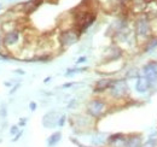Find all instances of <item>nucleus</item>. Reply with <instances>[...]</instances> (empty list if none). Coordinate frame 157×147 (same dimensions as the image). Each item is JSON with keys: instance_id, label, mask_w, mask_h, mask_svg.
Returning <instances> with one entry per match:
<instances>
[{"instance_id": "nucleus-26", "label": "nucleus", "mask_w": 157, "mask_h": 147, "mask_svg": "<svg viewBox=\"0 0 157 147\" xmlns=\"http://www.w3.org/2000/svg\"><path fill=\"white\" fill-rule=\"evenodd\" d=\"M36 107H38V105H36L35 101H30V103H29V109H30L32 111H35L36 110Z\"/></svg>"}, {"instance_id": "nucleus-21", "label": "nucleus", "mask_w": 157, "mask_h": 147, "mask_svg": "<svg viewBox=\"0 0 157 147\" xmlns=\"http://www.w3.org/2000/svg\"><path fill=\"white\" fill-rule=\"evenodd\" d=\"M65 121H67V116L65 115H62L58 119V127H63L65 124Z\"/></svg>"}, {"instance_id": "nucleus-19", "label": "nucleus", "mask_w": 157, "mask_h": 147, "mask_svg": "<svg viewBox=\"0 0 157 147\" xmlns=\"http://www.w3.org/2000/svg\"><path fill=\"white\" fill-rule=\"evenodd\" d=\"M87 70V68H71V69H68L65 71V76L67 77H70V76H74L76 74H81V73H85Z\"/></svg>"}, {"instance_id": "nucleus-31", "label": "nucleus", "mask_w": 157, "mask_h": 147, "mask_svg": "<svg viewBox=\"0 0 157 147\" xmlns=\"http://www.w3.org/2000/svg\"><path fill=\"white\" fill-rule=\"evenodd\" d=\"M15 73H17V74H21V75H23V74H24V71H21L20 69H18V70H17V71H15Z\"/></svg>"}, {"instance_id": "nucleus-25", "label": "nucleus", "mask_w": 157, "mask_h": 147, "mask_svg": "<svg viewBox=\"0 0 157 147\" xmlns=\"http://www.w3.org/2000/svg\"><path fill=\"white\" fill-rule=\"evenodd\" d=\"M27 122H28V118H25V117H24V118H21L17 126H18L20 128H21V127H24V126L27 124Z\"/></svg>"}, {"instance_id": "nucleus-20", "label": "nucleus", "mask_w": 157, "mask_h": 147, "mask_svg": "<svg viewBox=\"0 0 157 147\" xmlns=\"http://www.w3.org/2000/svg\"><path fill=\"white\" fill-rule=\"evenodd\" d=\"M18 131H20V127H18V126H12V127L10 128V134H11L12 136H15Z\"/></svg>"}, {"instance_id": "nucleus-24", "label": "nucleus", "mask_w": 157, "mask_h": 147, "mask_svg": "<svg viewBox=\"0 0 157 147\" xmlns=\"http://www.w3.org/2000/svg\"><path fill=\"white\" fill-rule=\"evenodd\" d=\"M6 116H7V110H6V107H1V109H0V117H1V118H6Z\"/></svg>"}, {"instance_id": "nucleus-11", "label": "nucleus", "mask_w": 157, "mask_h": 147, "mask_svg": "<svg viewBox=\"0 0 157 147\" xmlns=\"http://www.w3.org/2000/svg\"><path fill=\"white\" fill-rule=\"evenodd\" d=\"M59 117H60V115H59L58 112H56V111H51V112L46 113L44 116V118H42V126L47 129L58 127Z\"/></svg>"}, {"instance_id": "nucleus-18", "label": "nucleus", "mask_w": 157, "mask_h": 147, "mask_svg": "<svg viewBox=\"0 0 157 147\" xmlns=\"http://www.w3.org/2000/svg\"><path fill=\"white\" fill-rule=\"evenodd\" d=\"M60 140H62V133H60V131H55V133H52V134L47 138V140H46L47 147L57 146Z\"/></svg>"}, {"instance_id": "nucleus-14", "label": "nucleus", "mask_w": 157, "mask_h": 147, "mask_svg": "<svg viewBox=\"0 0 157 147\" xmlns=\"http://www.w3.org/2000/svg\"><path fill=\"white\" fill-rule=\"evenodd\" d=\"M131 10L133 13L141 15L145 12L146 7H147V0H131Z\"/></svg>"}, {"instance_id": "nucleus-3", "label": "nucleus", "mask_w": 157, "mask_h": 147, "mask_svg": "<svg viewBox=\"0 0 157 147\" xmlns=\"http://www.w3.org/2000/svg\"><path fill=\"white\" fill-rule=\"evenodd\" d=\"M2 43L6 52L10 55L13 52V50H17V47H22V33L18 28H15L12 30L5 32L2 34Z\"/></svg>"}, {"instance_id": "nucleus-16", "label": "nucleus", "mask_w": 157, "mask_h": 147, "mask_svg": "<svg viewBox=\"0 0 157 147\" xmlns=\"http://www.w3.org/2000/svg\"><path fill=\"white\" fill-rule=\"evenodd\" d=\"M157 47V35H152V36H150L146 41H145V43L143 45V52H145V53H149V52H151L152 50H155Z\"/></svg>"}, {"instance_id": "nucleus-1", "label": "nucleus", "mask_w": 157, "mask_h": 147, "mask_svg": "<svg viewBox=\"0 0 157 147\" xmlns=\"http://www.w3.org/2000/svg\"><path fill=\"white\" fill-rule=\"evenodd\" d=\"M134 36H136V41H138L139 43L143 42V45L145 43V41L150 36H152V29H151V21L150 18L145 15H138L137 18L134 19Z\"/></svg>"}, {"instance_id": "nucleus-15", "label": "nucleus", "mask_w": 157, "mask_h": 147, "mask_svg": "<svg viewBox=\"0 0 157 147\" xmlns=\"http://www.w3.org/2000/svg\"><path fill=\"white\" fill-rule=\"evenodd\" d=\"M41 2H42V0H29V1L24 2V4H22V7H23L22 12H25V13H32V12H34V11L40 6Z\"/></svg>"}, {"instance_id": "nucleus-5", "label": "nucleus", "mask_w": 157, "mask_h": 147, "mask_svg": "<svg viewBox=\"0 0 157 147\" xmlns=\"http://www.w3.org/2000/svg\"><path fill=\"white\" fill-rule=\"evenodd\" d=\"M80 34L78 33V30L75 28H68V29H64L59 33V45L62 48H68L70 46H73L74 43H76L80 39Z\"/></svg>"}, {"instance_id": "nucleus-17", "label": "nucleus", "mask_w": 157, "mask_h": 147, "mask_svg": "<svg viewBox=\"0 0 157 147\" xmlns=\"http://www.w3.org/2000/svg\"><path fill=\"white\" fill-rule=\"evenodd\" d=\"M106 139H108V135H104L103 133H99L96 134L93 138H92V146H97V147H103L106 146Z\"/></svg>"}, {"instance_id": "nucleus-7", "label": "nucleus", "mask_w": 157, "mask_h": 147, "mask_svg": "<svg viewBox=\"0 0 157 147\" xmlns=\"http://www.w3.org/2000/svg\"><path fill=\"white\" fill-rule=\"evenodd\" d=\"M122 57H123V50L117 45H113L106 50L103 63H114L120 60Z\"/></svg>"}, {"instance_id": "nucleus-10", "label": "nucleus", "mask_w": 157, "mask_h": 147, "mask_svg": "<svg viewBox=\"0 0 157 147\" xmlns=\"http://www.w3.org/2000/svg\"><path fill=\"white\" fill-rule=\"evenodd\" d=\"M114 80L115 78H111V77H103V78L97 80L94 86H93V93L99 94V93H104L109 91L111 85L114 83Z\"/></svg>"}, {"instance_id": "nucleus-8", "label": "nucleus", "mask_w": 157, "mask_h": 147, "mask_svg": "<svg viewBox=\"0 0 157 147\" xmlns=\"http://www.w3.org/2000/svg\"><path fill=\"white\" fill-rule=\"evenodd\" d=\"M143 76H145L151 85L157 82V62L155 60H150L149 63H146L143 66Z\"/></svg>"}, {"instance_id": "nucleus-23", "label": "nucleus", "mask_w": 157, "mask_h": 147, "mask_svg": "<svg viewBox=\"0 0 157 147\" xmlns=\"http://www.w3.org/2000/svg\"><path fill=\"white\" fill-rule=\"evenodd\" d=\"M2 32L0 30V55L2 53V52H5V48H4V43H2Z\"/></svg>"}, {"instance_id": "nucleus-30", "label": "nucleus", "mask_w": 157, "mask_h": 147, "mask_svg": "<svg viewBox=\"0 0 157 147\" xmlns=\"http://www.w3.org/2000/svg\"><path fill=\"white\" fill-rule=\"evenodd\" d=\"M50 81H51V77H50V76H48V77H46V78H45V80H44V83H48V82H50Z\"/></svg>"}, {"instance_id": "nucleus-2", "label": "nucleus", "mask_w": 157, "mask_h": 147, "mask_svg": "<svg viewBox=\"0 0 157 147\" xmlns=\"http://www.w3.org/2000/svg\"><path fill=\"white\" fill-rule=\"evenodd\" d=\"M109 103L103 98H93L86 104V113L94 121L103 118L109 112Z\"/></svg>"}, {"instance_id": "nucleus-29", "label": "nucleus", "mask_w": 157, "mask_h": 147, "mask_svg": "<svg viewBox=\"0 0 157 147\" xmlns=\"http://www.w3.org/2000/svg\"><path fill=\"white\" fill-rule=\"evenodd\" d=\"M73 85H74V83H73V82H70V83H65V85H63L62 87H63V88H69V87H71Z\"/></svg>"}, {"instance_id": "nucleus-9", "label": "nucleus", "mask_w": 157, "mask_h": 147, "mask_svg": "<svg viewBox=\"0 0 157 147\" xmlns=\"http://www.w3.org/2000/svg\"><path fill=\"white\" fill-rule=\"evenodd\" d=\"M127 139V134L123 133H114L108 135L106 139V146L108 147H124Z\"/></svg>"}, {"instance_id": "nucleus-13", "label": "nucleus", "mask_w": 157, "mask_h": 147, "mask_svg": "<svg viewBox=\"0 0 157 147\" xmlns=\"http://www.w3.org/2000/svg\"><path fill=\"white\" fill-rule=\"evenodd\" d=\"M151 86L152 85L145 76H139L137 78V82H136V91L140 94H145L150 91Z\"/></svg>"}, {"instance_id": "nucleus-4", "label": "nucleus", "mask_w": 157, "mask_h": 147, "mask_svg": "<svg viewBox=\"0 0 157 147\" xmlns=\"http://www.w3.org/2000/svg\"><path fill=\"white\" fill-rule=\"evenodd\" d=\"M128 93H129V87L127 85L126 78H115L114 83L109 89V95L115 100H121L127 98Z\"/></svg>"}, {"instance_id": "nucleus-32", "label": "nucleus", "mask_w": 157, "mask_h": 147, "mask_svg": "<svg viewBox=\"0 0 157 147\" xmlns=\"http://www.w3.org/2000/svg\"><path fill=\"white\" fill-rule=\"evenodd\" d=\"M78 147H97V146H83V145H81V144H80Z\"/></svg>"}, {"instance_id": "nucleus-12", "label": "nucleus", "mask_w": 157, "mask_h": 147, "mask_svg": "<svg viewBox=\"0 0 157 147\" xmlns=\"http://www.w3.org/2000/svg\"><path fill=\"white\" fill-rule=\"evenodd\" d=\"M124 147H144V139L141 134L133 133V134H127L126 144Z\"/></svg>"}, {"instance_id": "nucleus-22", "label": "nucleus", "mask_w": 157, "mask_h": 147, "mask_svg": "<svg viewBox=\"0 0 157 147\" xmlns=\"http://www.w3.org/2000/svg\"><path fill=\"white\" fill-rule=\"evenodd\" d=\"M22 135H23V130H20V131H18V133L12 138V140H11V141H12V142H17L21 138H22Z\"/></svg>"}, {"instance_id": "nucleus-27", "label": "nucleus", "mask_w": 157, "mask_h": 147, "mask_svg": "<svg viewBox=\"0 0 157 147\" xmlns=\"http://www.w3.org/2000/svg\"><path fill=\"white\" fill-rule=\"evenodd\" d=\"M86 60H87V58L86 57H80L78 60H76V64H82V63H86Z\"/></svg>"}, {"instance_id": "nucleus-28", "label": "nucleus", "mask_w": 157, "mask_h": 147, "mask_svg": "<svg viewBox=\"0 0 157 147\" xmlns=\"http://www.w3.org/2000/svg\"><path fill=\"white\" fill-rule=\"evenodd\" d=\"M20 86H21L20 83H17L15 87H12V88H11V91H10V94H13V93H15L16 91H17V89H18V87H20Z\"/></svg>"}, {"instance_id": "nucleus-6", "label": "nucleus", "mask_w": 157, "mask_h": 147, "mask_svg": "<svg viewBox=\"0 0 157 147\" xmlns=\"http://www.w3.org/2000/svg\"><path fill=\"white\" fill-rule=\"evenodd\" d=\"M94 122L93 118H91L88 115L86 116H74L70 118V124L78 131H85L87 129L91 128V124Z\"/></svg>"}]
</instances>
